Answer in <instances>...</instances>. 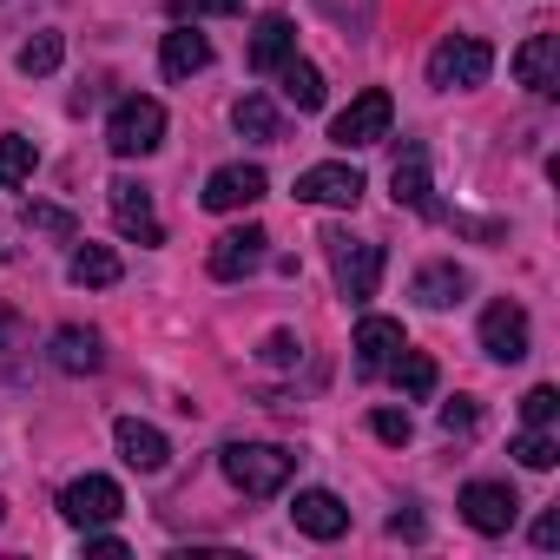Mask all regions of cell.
<instances>
[{"label": "cell", "mask_w": 560, "mask_h": 560, "mask_svg": "<svg viewBox=\"0 0 560 560\" xmlns=\"http://www.w3.org/2000/svg\"><path fill=\"white\" fill-rule=\"evenodd\" d=\"M330 264H337V291L350 304H370L376 284H383V244H363V237H330Z\"/></svg>", "instance_id": "obj_5"}, {"label": "cell", "mask_w": 560, "mask_h": 560, "mask_svg": "<svg viewBox=\"0 0 560 560\" xmlns=\"http://www.w3.org/2000/svg\"><path fill=\"white\" fill-rule=\"evenodd\" d=\"M60 514L86 534V527L119 521V514H126V494H119V481H106V475H80V481L60 488Z\"/></svg>", "instance_id": "obj_6"}, {"label": "cell", "mask_w": 560, "mask_h": 560, "mask_svg": "<svg viewBox=\"0 0 560 560\" xmlns=\"http://www.w3.org/2000/svg\"><path fill=\"white\" fill-rule=\"evenodd\" d=\"M475 422H481V409H475L468 396H455V402H442V429H448V435H468Z\"/></svg>", "instance_id": "obj_33"}, {"label": "cell", "mask_w": 560, "mask_h": 560, "mask_svg": "<svg viewBox=\"0 0 560 560\" xmlns=\"http://www.w3.org/2000/svg\"><path fill=\"white\" fill-rule=\"evenodd\" d=\"M264 244H270L264 224H237V231H224V237L211 244V277H218V284H237V277H250V270L264 264Z\"/></svg>", "instance_id": "obj_8"}, {"label": "cell", "mask_w": 560, "mask_h": 560, "mask_svg": "<svg viewBox=\"0 0 560 560\" xmlns=\"http://www.w3.org/2000/svg\"><path fill=\"white\" fill-rule=\"evenodd\" d=\"M106 191H113V224H119L126 237H139V244H165V224H159V211H152V191H145V185L113 178Z\"/></svg>", "instance_id": "obj_11"}, {"label": "cell", "mask_w": 560, "mask_h": 560, "mask_svg": "<svg viewBox=\"0 0 560 560\" xmlns=\"http://www.w3.org/2000/svg\"><path fill=\"white\" fill-rule=\"evenodd\" d=\"M67 277H73L80 291H106V284H119V257L106 244H80L73 264H67Z\"/></svg>", "instance_id": "obj_22"}, {"label": "cell", "mask_w": 560, "mask_h": 560, "mask_svg": "<svg viewBox=\"0 0 560 560\" xmlns=\"http://www.w3.org/2000/svg\"><path fill=\"white\" fill-rule=\"evenodd\" d=\"M159 67H165V80H191V73H205V67H211V40H205V34H191V27H172V34H165V47H159Z\"/></svg>", "instance_id": "obj_19"}, {"label": "cell", "mask_w": 560, "mask_h": 560, "mask_svg": "<svg viewBox=\"0 0 560 560\" xmlns=\"http://www.w3.org/2000/svg\"><path fill=\"white\" fill-rule=\"evenodd\" d=\"M54 363H60L67 376H93V370L106 363V350H100V337H93V330L67 324V330H54Z\"/></svg>", "instance_id": "obj_20"}, {"label": "cell", "mask_w": 560, "mask_h": 560, "mask_svg": "<svg viewBox=\"0 0 560 560\" xmlns=\"http://www.w3.org/2000/svg\"><path fill=\"white\" fill-rule=\"evenodd\" d=\"M86 553H100V560H119V553H126V540H119V534H106V527H86Z\"/></svg>", "instance_id": "obj_35"}, {"label": "cell", "mask_w": 560, "mask_h": 560, "mask_svg": "<svg viewBox=\"0 0 560 560\" xmlns=\"http://www.w3.org/2000/svg\"><path fill=\"white\" fill-rule=\"evenodd\" d=\"M534 547H560V514H540L534 521Z\"/></svg>", "instance_id": "obj_36"}, {"label": "cell", "mask_w": 560, "mask_h": 560, "mask_svg": "<svg viewBox=\"0 0 560 560\" xmlns=\"http://www.w3.org/2000/svg\"><path fill=\"white\" fill-rule=\"evenodd\" d=\"M172 21H218V14H244V0H165Z\"/></svg>", "instance_id": "obj_30"}, {"label": "cell", "mask_w": 560, "mask_h": 560, "mask_svg": "<svg viewBox=\"0 0 560 560\" xmlns=\"http://www.w3.org/2000/svg\"><path fill=\"white\" fill-rule=\"evenodd\" d=\"M0 343H21V317H8V311H0Z\"/></svg>", "instance_id": "obj_38"}, {"label": "cell", "mask_w": 560, "mask_h": 560, "mask_svg": "<svg viewBox=\"0 0 560 560\" xmlns=\"http://www.w3.org/2000/svg\"><path fill=\"white\" fill-rule=\"evenodd\" d=\"M298 357H304V350H298V337H291V330H277V337L264 343V363H277V370H291Z\"/></svg>", "instance_id": "obj_34"}, {"label": "cell", "mask_w": 560, "mask_h": 560, "mask_svg": "<svg viewBox=\"0 0 560 560\" xmlns=\"http://www.w3.org/2000/svg\"><path fill=\"white\" fill-rule=\"evenodd\" d=\"M291 521H298L311 540H337V534L350 527V508H343L330 488H304V494L291 501Z\"/></svg>", "instance_id": "obj_15"}, {"label": "cell", "mask_w": 560, "mask_h": 560, "mask_svg": "<svg viewBox=\"0 0 560 560\" xmlns=\"http://www.w3.org/2000/svg\"><path fill=\"white\" fill-rule=\"evenodd\" d=\"M514 514H521V501H514L508 481H468V488H462V521H468L475 534H508Z\"/></svg>", "instance_id": "obj_7"}, {"label": "cell", "mask_w": 560, "mask_h": 560, "mask_svg": "<svg viewBox=\"0 0 560 560\" xmlns=\"http://www.w3.org/2000/svg\"><path fill=\"white\" fill-rule=\"evenodd\" d=\"M0 521H8V501H0Z\"/></svg>", "instance_id": "obj_39"}, {"label": "cell", "mask_w": 560, "mask_h": 560, "mask_svg": "<svg viewBox=\"0 0 560 560\" xmlns=\"http://www.w3.org/2000/svg\"><path fill=\"white\" fill-rule=\"evenodd\" d=\"M218 468H224V481H231L237 494L270 501L277 488L298 475V455H291V448H277V442H231V448L218 455Z\"/></svg>", "instance_id": "obj_1"}, {"label": "cell", "mask_w": 560, "mask_h": 560, "mask_svg": "<svg viewBox=\"0 0 560 560\" xmlns=\"http://www.w3.org/2000/svg\"><path fill=\"white\" fill-rule=\"evenodd\" d=\"M396 350H402V324L396 317H363L357 324V370L363 376H383L396 363Z\"/></svg>", "instance_id": "obj_17"}, {"label": "cell", "mask_w": 560, "mask_h": 560, "mask_svg": "<svg viewBox=\"0 0 560 560\" xmlns=\"http://www.w3.org/2000/svg\"><path fill=\"white\" fill-rule=\"evenodd\" d=\"M113 442H119L126 468H139V475H159V468L172 462L165 429H152V422H139V416H119V422H113Z\"/></svg>", "instance_id": "obj_13"}, {"label": "cell", "mask_w": 560, "mask_h": 560, "mask_svg": "<svg viewBox=\"0 0 560 560\" xmlns=\"http://www.w3.org/2000/svg\"><path fill=\"white\" fill-rule=\"evenodd\" d=\"M514 462H521V468H534V475H547V468L560 462V442H553L547 429H527V435L514 442Z\"/></svg>", "instance_id": "obj_28"}, {"label": "cell", "mask_w": 560, "mask_h": 560, "mask_svg": "<svg viewBox=\"0 0 560 560\" xmlns=\"http://www.w3.org/2000/svg\"><path fill=\"white\" fill-rule=\"evenodd\" d=\"M27 178H34V139L8 132L0 139V185H27Z\"/></svg>", "instance_id": "obj_26"}, {"label": "cell", "mask_w": 560, "mask_h": 560, "mask_svg": "<svg viewBox=\"0 0 560 560\" xmlns=\"http://www.w3.org/2000/svg\"><path fill=\"white\" fill-rule=\"evenodd\" d=\"M277 80H284V100H291L298 113H317V106H324V73H317L311 60H298V54H291L284 67H277Z\"/></svg>", "instance_id": "obj_23"}, {"label": "cell", "mask_w": 560, "mask_h": 560, "mask_svg": "<svg viewBox=\"0 0 560 560\" xmlns=\"http://www.w3.org/2000/svg\"><path fill=\"white\" fill-rule=\"evenodd\" d=\"M462 291H468V270H455V264H422L416 270V304H429V311L462 304Z\"/></svg>", "instance_id": "obj_21"}, {"label": "cell", "mask_w": 560, "mask_h": 560, "mask_svg": "<svg viewBox=\"0 0 560 560\" xmlns=\"http://www.w3.org/2000/svg\"><path fill=\"white\" fill-rule=\"evenodd\" d=\"M389 534H409V540H416V534H422V514H389Z\"/></svg>", "instance_id": "obj_37"}, {"label": "cell", "mask_w": 560, "mask_h": 560, "mask_svg": "<svg viewBox=\"0 0 560 560\" xmlns=\"http://www.w3.org/2000/svg\"><path fill=\"white\" fill-rule=\"evenodd\" d=\"M264 191H270L264 165H218V172L205 178V211H244V205H257Z\"/></svg>", "instance_id": "obj_10"}, {"label": "cell", "mask_w": 560, "mask_h": 560, "mask_svg": "<svg viewBox=\"0 0 560 560\" xmlns=\"http://www.w3.org/2000/svg\"><path fill=\"white\" fill-rule=\"evenodd\" d=\"M159 139H165V106H159V100H119V106H113L106 145H113L119 159H145V152H159Z\"/></svg>", "instance_id": "obj_4"}, {"label": "cell", "mask_w": 560, "mask_h": 560, "mask_svg": "<svg viewBox=\"0 0 560 560\" xmlns=\"http://www.w3.org/2000/svg\"><path fill=\"white\" fill-rule=\"evenodd\" d=\"M553 416H560V389H553V383H540V389L521 396V422H527V429H547Z\"/></svg>", "instance_id": "obj_29"}, {"label": "cell", "mask_w": 560, "mask_h": 560, "mask_svg": "<svg viewBox=\"0 0 560 560\" xmlns=\"http://www.w3.org/2000/svg\"><path fill=\"white\" fill-rule=\"evenodd\" d=\"M389 376H396V383H402V396H416V402H422V396H435V363H429L422 350H409V343L396 350Z\"/></svg>", "instance_id": "obj_25"}, {"label": "cell", "mask_w": 560, "mask_h": 560, "mask_svg": "<svg viewBox=\"0 0 560 560\" xmlns=\"http://www.w3.org/2000/svg\"><path fill=\"white\" fill-rule=\"evenodd\" d=\"M389 191H396V205L442 218V211H435V198H429L435 185H429V152H422V145H402V159H396V172H389Z\"/></svg>", "instance_id": "obj_16"}, {"label": "cell", "mask_w": 560, "mask_h": 560, "mask_svg": "<svg viewBox=\"0 0 560 560\" xmlns=\"http://www.w3.org/2000/svg\"><path fill=\"white\" fill-rule=\"evenodd\" d=\"M298 198L304 205H357L363 172L357 165H311V172H298Z\"/></svg>", "instance_id": "obj_14"}, {"label": "cell", "mask_w": 560, "mask_h": 560, "mask_svg": "<svg viewBox=\"0 0 560 560\" xmlns=\"http://www.w3.org/2000/svg\"><path fill=\"white\" fill-rule=\"evenodd\" d=\"M60 54H67V40H60V34H34V40L21 47V73H27V80H40V73H54V67H60Z\"/></svg>", "instance_id": "obj_27"}, {"label": "cell", "mask_w": 560, "mask_h": 560, "mask_svg": "<svg viewBox=\"0 0 560 560\" xmlns=\"http://www.w3.org/2000/svg\"><path fill=\"white\" fill-rule=\"evenodd\" d=\"M514 80H521L534 100H553V93H560V40H553V34H527L521 54H514Z\"/></svg>", "instance_id": "obj_9"}, {"label": "cell", "mask_w": 560, "mask_h": 560, "mask_svg": "<svg viewBox=\"0 0 560 560\" xmlns=\"http://www.w3.org/2000/svg\"><path fill=\"white\" fill-rule=\"evenodd\" d=\"M291 54H298V27H291V14H264L257 34H250V73H277Z\"/></svg>", "instance_id": "obj_18"}, {"label": "cell", "mask_w": 560, "mask_h": 560, "mask_svg": "<svg viewBox=\"0 0 560 560\" xmlns=\"http://www.w3.org/2000/svg\"><path fill=\"white\" fill-rule=\"evenodd\" d=\"M27 231H47V237H73L80 224H73V211H60V205H27Z\"/></svg>", "instance_id": "obj_31"}, {"label": "cell", "mask_w": 560, "mask_h": 560, "mask_svg": "<svg viewBox=\"0 0 560 560\" xmlns=\"http://www.w3.org/2000/svg\"><path fill=\"white\" fill-rule=\"evenodd\" d=\"M494 73V47L475 40V34H448L435 54H429V86L435 93H468Z\"/></svg>", "instance_id": "obj_2"}, {"label": "cell", "mask_w": 560, "mask_h": 560, "mask_svg": "<svg viewBox=\"0 0 560 560\" xmlns=\"http://www.w3.org/2000/svg\"><path fill=\"white\" fill-rule=\"evenodd\" d=\"M481 350L494 357V363H521L527 357V311L521 304H488L481 311Z\"/></svg>", "instance_id": "obj_12"}, {"label": "cell", "mask_w": 560, "mask_h": 560, "mask_svg": "<svg viewBox=\"0 0 560 560\" xmlns=\"http://www.w3.org/2000/svg\"><path fill=\"white\" fill-rule=\"evenodd\" d=\"M389 119H396V100H389L383 86H370V93H357V100L330 119V145H343V152L383 145V139H389Z\"/></svg>", "instance_id": "obj_3"}, {"label": "cell", "mask_w": 560, "mask_h": 560, "mask_svg": "<svg viewBox=\"0 0 560 560\" xmlns=\"http://www.w3.org/2000/svg\"><path fill=\"white\" fill-rule=\"evenodd\" d=\"M231 126H237L244 139H264V145H270V139H284V119H277V106L257 100V93H244V100L231 106Z\"/></svg>", "instance_id": "obj_24"}, {"label": "cell", "mask_w": 560, "mask_h": 560, "mask_svg": "<svg viewBox=\"0 0 560 560\" xmlns=\"http://www.w3.org/2000/svg\"><path fill=\"white\" fill-rule=\"evenodd\" d=\"M370 429H376V442H389V448H402V442L416 435V422H409L402 409H376V416H370Z\"/></svg>", "instance_id": "obj_32"}]
</instances>
